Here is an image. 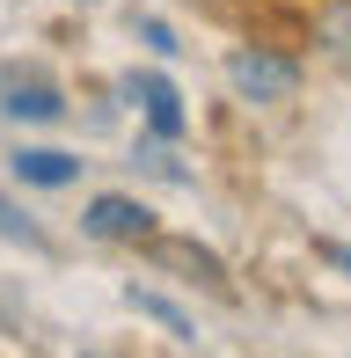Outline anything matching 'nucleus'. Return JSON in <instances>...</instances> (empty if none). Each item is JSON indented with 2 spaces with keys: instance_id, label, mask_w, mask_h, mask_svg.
<instances>
[{
  "instance_id": "nucleus-1",
  "label": "nucleus",
  "mask_w": 351,
  "mask_h": 358,
  "mask_svg": "<svg viewBox=\"0 0 351 358\" xmlns=\"http://www.w3.org/2000/svg\"><path fill=\"white\" fill-rule=\"evenodd\" d=\"M227 80H234L242 103H293V95H300V66L278 59V52H234Z\"/></svg>"
},
{
  "instance_id": "nucleus-2",
  "label": "nucleus",
  "mask_w": 351,
  "mask_h": 358,
  "mask_svg": "<svg viewBox=\"0 0 351 358\" xmlns=\"http://www.w3.org/2000/svg\"><path fill=\"white\" fill-rule=\"evenodd\" d=\"M88 234L95 241H147L154 234V213L139 198H95L88 205Z\"/></svg>"
},
{
  "instance_id": "nucleus-3",
  "label": "nucleus",
  "mask_w": 351,
  "mask_h": 358,
  "mask_svg": "<svg viewBox=\"0 0 351 358\" xmlns=\"http://www.w3.org/2000/svg\"><path fill=\"white\" fill-rule=\"evenodd\" d=\"M0 95H8V117H29V124H52V117H66V95L52 88V80H37V73H0Z\"/></svg>"
},
{
  "instance_id": "nucleus-4",
  "label": "nucleus",
  "mask_w": 351,
  "mask_h": 358,
  "mask_svg": "<svg viewBox=\"0 0 351 358\" xmlns=\"http://www.w3.org/2000/svg\"><path fill=\"white\" fill-rule=\"evenodd\" d=\"M132 95L147 103V124H154V139H183V103H176V88L162 73H139L132 80Z\"/></svg>"
},
{
  "instance_id": "nucleus-5",
  "label": "nucleus",
  "mask_w": 351,
  "mask_h": 358,
  "mask_svg": "<svg viewBox=\"0 0 351 358\" xmlns=\"http://www.w3.org/2000/svg\"><path fill=\"white\" fill-rule=\"evenodd\" d=\"M15 176H22V183H37V190H59V183H73V176H81V161L59 154V146H22V154H15Z\"/></svg>"
},
{
  "instance_id": "nucleus-6",
  "label": "nucleus",
  "mask_w": 351,
  "mask_h": 358,
  "mask_svg": "<svg viewBox=\"0 0 351 358\" xmlns=\"http://www.w3.org/2000/svg\"><path fill=\"white\" fill-rule=\"evenodd\" d=\"M315 44H322L337 66H351V0H329V8L315 15Z\"/></svg>"
},
{
  "instance_id": "nucleus-7",
  "label": "nucleus",
  "mask_w": 351,
  "mask_h": 358,
  "mask_svg": "<svg viewBox=\"0 0 351 358\" xmlns=\"http://www.w3.org/2000/svg\"><path fill=\"white\" fill-rule=\"evenodd\" d=\"M132 307H139V315H154L169 336H190V315H183L176 300H162V292H132Z\"/></svg>"
},
{
  "instance_id": "nucleus-8",
  "label": "nucleus",
  "mask_w": 351,
  "mask_h": 358,
  "mask_svg": "<svg viewBox=\"0 0 351 358\" xmlns=\"http://www.w3.org/2000/svg\"><path fill=\"white\" fill-rule=\"evenodd\" d=\"M0 241H22V249H44V227H29V220L15 213L8 198H0Z\"/></svg>"
},
{
  "instance_id": "nucleus-9",
  "label": "nucleus",
  "mask_w": 351,
  "mask_h": 358,
  "mask_svg": "<svg viewBox=\"0 0 351 358\" xmlns=\"http://www.w3.org/2000/svg\"><path fill=\"white\" fill-rule=\"evenodd\" d=\"M139 37H147V44H154V52H162V59L176 52V37H169V22H154V15H147V22H139Z\"/></svg>"
},
{
  "instance_id": "nucleus-10",
  "label": "nucleus",
  "mask_w": 351,
  "mask_h": 358,
  "mask_svg": "<svg viewBox=\"0 0 351 358\" xmlns=\"http://www.w3.org/2000/svg\"><path fill=\"white\" fill-rule=\"evenodd\" d=\"M329 264H344V271H351V249H329Z\"/></svg>"
}]
</instances>
